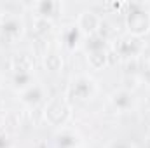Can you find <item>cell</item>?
I'll list each match as a JSON object with an SVG mask.
<instances>
[{
	"instance_id": "52a82bcc",
	"label": "cell",
	"mask_w": 150,
	"mask_h": 148,
	"mask_svg": "<svg viewBox=\"0 0 150 148\" xmlns=\"http://www.w3.org/2000/svg\"><path fill=\"white\" fill-rule=\"evenodd\" d=\"M56 140H58V145L59 148H74L77 143H79V140H77V134L74 132H59L58 136H56Z\"/></svg>"
},
{
	"instance_id": "9c48e42d",
	"label": "cell",
	"mask_w": 150,
	"mask_h": 148,
	"mask_svg": "<svg viewBox=\"0 0 150 148\" xmlns=\"http://www.w3.org/2000/svg\"><path fill=\"white\" fill-rule=\"evenodd\" d=\"M110 148H133V145L124 140H115L113 143H110Z\"/></svg>"
},
{
	"instance_id": "3957f363",
	"label": "cell",
	"mask_w": 150,
	"mask_h": 148,
	"mask_svg": "<svg viewBox=\"0 0 150 148\" xmlns=\"http://www.w3.org/2000/svg\"><path fill=\"white\" fill-rule=\"evenodd\" d=\"M23 33V21L18 16H5L0 18V35L5 40H14Z\"/></svg>"
},
{
	"instance_id": "ba28073f",
	"label": "cell",
	"mask_w": 150,
	"mask_h": 148,
	"mask_svg": "<svg viewBox=\"0 0 150 148\" xmlns=\"http://www.w3.org/2000/svg\"><path fill=\"white\" fill-rule=\"evenodd\" d=\"M79 35H80L79 26H68V30H65V38L63 40L68 47H74L77 44V40H79Z\"/></svg>"
},
{
	"instance_id": "5b68a950",
	"label": "cell",
	"mask_w": 150,
	"mask_h": 148,
	"mask_svg": "<svg viewBox=\"0 0 150 148\" xmlns=\"http://www.w3.org/2000/svg\"><path fill=\"white\" fill-rule=\"evenodd\" d=\"M112 103L115 105V108H119V110H127L131 105H133V94H129V92H126V91H119V92H115L112 96Z\"/></svg>"
},
{
	"instance_id": "277c9868",
	"label": "cell",
	"mask_w": 150,
	"mask_h": 148,
	"mask_svg": "<svg viewBox=\"0 0 150 148\" xmlns=\"http://www.w3.org/2000/svg\"><path fill=\"white\" fill-rule=\"evenodd\" d=\"M115 49L122 56H131V54H134V52L140 51V42L136 40V37H124L117 42Z\"/></svg>"
},
{
	"instance_id": "8992f818",
	"label": "cell",
	"mask_w": 150,
	"mask_h": 148,
	"mask_svg": "<svg viewBox=\"0 0 150 148\" xmlns=\"http://www.w3.org/2000/svg\"><path fill=\"white\" fill-rule=\"evenodd\" d=\"M42 99V87L40 85H30L23 92V101L28 105H37Z\"/></svg>"
},
{
	"instance_id": "6da1fadb",
	"label": "cell",
	"mask_w": 150,
	"mask_h": 148,
	"mask_svg": "<svg viewBox=\"0 0 150 148\" xmlns=\"http://www.w3.org/2000/svg\"><path fill=\"white\" fill-rule=\"evenodd\" d=\"M127 25L134 37L142 35L150 28V14L142 9V5H134V9L127 14Z\"/></svg>"
},
{
	"instance_id": "30bf717a",
	"label": "cell",
	"mask_w": 150,
	"mask_h": 148,
	"mask_svg": "<svg viewBox=\"0 0 150 148\" xmlns=\"http://www.w3.org/2000/svg\"><path fill=\"white\" fill-rule=\"evenodd\" d=\"M147 148H150V143H149V145H147Z\"/></svg>"
},
{
	"instance_id": "7a4b0ae2",
	"label": "cell",
	"mask_w": 150,
	"mask_h": 148,
	"mask_svg": "<svg viewBox=\"0 0 150 148\" xmlns=\"http://www.w3.org/2000/svg\"><path fill=\"white\" fill-rule=\"evenodd\" d=\"M96 85H94V80L86 77V75H80L77 77L72 85H70V96L75 99H89L94 92Z\"/></svg>"
}]
</instances>
